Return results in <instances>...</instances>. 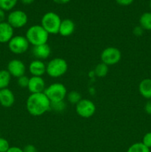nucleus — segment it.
I'll use <instances>...</instances> for the list:
<instances>
[{"mask_svg": "<svg viewBox=\"0 0 151 152\" xmlns=\"http://www.w3.org/2000/svg\"><path fill=\"white\" fill-rule=\"evenodd\" d=\"M26 108L30 114L38 117L50 109V102L44 93L31 94L27 99Z\"/></svg>", "mask_w": 151, "mask_h": 152, "instance_id": "obj_1", "label": "nucleus"}, {"mask_svg": "<svg viewBox=\"0 0 151 152\" xmlns=\"http://www.w3.org/2000/svg\"><path fill=\"white\" fill-rule=\"evenodd\" d=\"M25 37L33 46L47 43L49 34L40 25H32L26 31Z\"/></svg>", "mask_w": 151, "mask_h": 152, "instance_id": "obj_2", "label": "nucleus"}, {"mask_svg": "<svg viewBox=\"0 0 151 152\" xmlns=\"http://www.w3.org/2000/svg\"><path fill=\"white\" fill-rule=\"evenodd\" d=\"M68 65L66 60L62 58H53L46 65V73L52 78H59L66 74Z\"/></svg>", "mask_w": 151, "mask_h": 152, "instance_id": "obj_3", "label": "nucleus"}, {"mask_svg": "<svg viewBox=\"0 0 151 152\" xmlns=\"http://www.w3.org/2000/svg\"><path fill=\"white\" fill-rule=\"evenodd\" d=\"M62 22L60 16L54 12H47L42 16L41 25L49 34H59V27Z\"/></svg>", "mask_w": 151, "mask_h": 152, "instance_id": "obj_4", "label": "nucleus"}, {"mask_svg": "<svg viewBox=\"0 0 151 152\" xmlns=\"http://www.w3.org/2000/svg\"><path fill=\"white\" fill-rule=\"evenodd\" d=\"M44 93L48 98L50 103L64 101L68 94L66 87L59 83H53L46 87Z\"/></svg>", "mask_w": 151, "mask_h": 152, "instance_id": "obj_5", "label": "nucleus"}, {"mask_svg": "<svg viewBox=\"0 0 151 152\" xmlns=\"http://www.w3.org/2000/svg\"><path fill=\"white\" fill-rule=\"evenodd\" d=\"M8 48L13 53L20 55L25 53L28 50L30 43L26 37L21 35L13 36V38L9 41Z\"/></svg>", "mask_w": 151, "mask_h": 152, "instance_id": "obj_6", "label": "nucleus"}, {"mask_svg": "<svg viewBox=\"0 0 151 152\" xmlns=\"http://www.w3.org/2000/svg\"><path fill=\"white\" fill-rule=\"evenodd\" d=\"M121 59V53L115 47H107L104 49L101 53V60L107 66H111L118 63Z\"/></svg>", "mask_w": 151, "mask_h": 152, "instance_id": "obj_7", "label": "nucleus"}, {"mask_svg": "<svg viewBox=\"0 0 151 152\" xmlns=\"http://www.w3.org/2000/svg\"><path fill=\"white\" fill-rule=\"evenodd\" d=\"M77 114L82 118H90L96 112V105L88 99H81L76 105Z\"/></svg>", "mask_w": 151, "mask_h": 152, "instance_id": "obj_8", "label": "nucleus"}, {"mask_svg": "<svg viewBox=\"0 0 151 152\" xmlns=\"http://www.w3.org/2000/svg\"><path fill=\"white\" fill-rule=\"evenodd\" d=\"M28 22V16L22 10H16L10 12L7 16V22L13 28H21L25 27Z\"/></svg>", "mask_w": 151, "mask_h": 152, "instance_id": "obj_9", "label": "nucleus"}, {"mask_svg": "<svg viewBox=\"0 0 151 152\" xmlns=\"http://www.w3.org/2000/svg\"><path fill=\"white\" fill-rule=\"evenodd\" d=\"M11 77L19 78L22 76L25 75L26 66L22 61L19 59H12L7 64V69Z\"/></svg>", "mask_w": 151, "mask_h": 152, "instance_id": "obj_10", "label": "nucleus"}, {"mask_svg": "<svg viewBox=\"0 0 151 152\" xmlns=\"http://www.w3.org/2000/svg\"><path fill=\"white\" fill-rule=\"evenodd\" d=\"M27 88L29 90L31 94L44 93L46 88L45 82L41 77H34L32 76L30 77L29 83Z\"/></svg>", "mask_w": 151, "mask_h": 152, "instance_id": "obj_11", "label": "nucleus"}, {"mask_svg": "<svg viewBox=\"0 0 151 152\" xmlns=\"http://www.w3.org/2000/svg\"><path fill=\"white\" fill-rule=\"evenodd\" d=\"M51 48L47 43L39 45L33 46L32 54L36 59L38 60H44L50 56Z\"/></svg>", "mask_w": 151, "mask_h": 152, "instance_id": "obj_12", "label": "nucleus"}, {"mask_svg": "<svg viewBox=\"0 0 151 152\" xmlns=\"http://www.w3.org/2000/svg\"><path fill=\"white\" fill-rule=\"evenodd\" d=\"M14 28L7 22L0 23V43H8L13 37Z\"/></svg>", "mask_w": 151, "mask_h": 152, "instance_id": "obj_13", "label": "nucleus"}, {"mask_svg": "<svg viewBox=\"0 0 151 152\" xmlns=\"http://www.w3.org/2000/svg\"><path fill=\"white\" fill-rule=\"evenodd\" d=\"M29 71L34 77H42L46 73V65L43 61L34 59L30 63Z\"/></svg>", "mask_w": 151, "mask_h": 152, "instance_id": "obj_14", "label": "nucleus"}, {"mask_svg": "<svg viewBox=\"0 0 151 152\" xmlns=\"http://www.w3.org/2000/svg\"><path fill=\"white\" fill-rule=\"evenodd\" d=\"M15 96L9 88L0 90V104L4 108H10L14 104Z\"/></svg>", "mask_w": 151, "mask_h": 152, "instance_id": "obj_15", "label": "nucleus"}, {"mask_svg": "<svg viewBox=\"0 0 151 152\" xmlns=\"http://www.w3.org/2000/svg\"><path fill=\"white\" fill-rule=\"evenodd\" d=\"M75 28V23L71 19H65L62 20L59 27V34L64 37H70L74 33Z\"/></svg>", "mask_w": 151, "mask_h": 152, "instance_id": "obj_16", "label": "nucleus"}, {"mask_svg": "<svg viewBox=\"0 0 151 152\" xmlns=\"http://www.w3.org/2000/svg\"><path fill=\"white\" fill-rule=\"evenodd\" d=\"M139 91L144 98L151 99V79H144L140 82Z\"/></svg>", "mask_w": 151, "mask_h": 152, "instance_id": "obj_17", "label": "nucleus"}, {"mask_svg": "<svg viewBox=\"0 0 151 152\" xmlns=\"http://www.w3.org/2000/svg\"><path fill=\"white\" fill-rule=\"evenodd\" d=\"M139 25L144 31H151V12H145L140 16Z\"/></svg>", "mask_w": 151, "mask_h": 152, "instance_id": "obj_18", "label": "nucleus"}, {"mask_svg": "<svg viewBox=\"0 0 151 152\" xmlns=\"http://www.w3.org/2000/svg\"><path fill=\"white\" fill-rule=\"evenodd\" d=\"M11 76L7 70H0V90L7 88L10 85Z\"/></svg>", "mask_w": 151, "mask_h": 152, "instance_id": "obj_19", "label": "nucleus"}, {"mask_svg": "<svg viewBox=\"0 0 151 152\" xmlns=\"http://www.w3.org/2000/svg\"><path fill=\"white\" fill-rule=\"evenodd\" d=\"M108 71H109V66L105 65L103 62L98 64L94 69L95 74L96 77H99V78H103V77H106Z\"/></svg>", "mask_w": 151, "mask_h": 152, "instance_id": "obj_20", "label": "nucleus"}, {"mask_svg": "<svg viewBox=\"0 0 151 152\" xmlns=\"http://www.w3.org/2000/svg\"><path fill=\"white\" fill-rule=\"evenodd\" d=\"M127 152H150V148L145 146L142 142H136L130 145Z\"/></svg>", "mask_w": 151, "mask_h": 152, "instance_id": "obj_21", "label": "nucleus"}, {"mask_svg": "<svg viewBox=\"0 0 151 152\" xmlns=\"http://www.w3.org/2000/svg\"><path fill=\"white\" fill-rule=\"evenodd\" d=\"M18 0H0V8L4 11L10 10L16 5Z\"/></svg>", "mask_w": 151, "mask_h": 152, "instance_id": "obj_22", "label": "nucleus"}, {"mask_svg": "<svg viewBox=\"0 0 151 152\" xmlns=\"http://www.w3.org/2000/svg\"><path fill=\"white\" fill-rule=\"evenodd\" d=\"M66 97L71 104H74V105H76L82 99L81 94L76 91H72L70 93H68Z\"/></svg>", "mask_w": 151, "mask_h": 152, "instance_id": "obj_23", "label": "nucleus"}, {"mask_svg": "<svg viewBox=\"0 0 151 152\" xmlns=\"http://www.w3.org/2000/svg\"><path fill=\"white\" fill-rule=\"evenodd\" d=\"M65 108H66V104L64 101L50 103V109H53L56 112H62Z\"/></svg>", "mask_w": 151, "mask_h": 152, "instance_id": "obj_24", "label": "nucleus"}, {"mask_svg": "<svg viewBox=\"0 0 151 152\" xmlns=\"http://www.w3.org/2000/svg\"><path fill=\"white\" fill-rule=\"evenodd\" d=\"M17 83L19 87L21 88H28V83H29V77L26 75H23L22 77L17 78Z\"/></svg>", "mask_w": 151, "mask_h": 152, "instance_id": "obj_25", "label": "nucleus"}, {"mask_svg": "<svg viewBox=\"0 0 151 152\" xmlns=\"http://www.w3.org/2000/svg\"><path fill=\"white\" fill-rule=\"evenodd\" d=\"M10 147V144L7 140L0 137V152H7Z\"/></svg>", "mask_w": 151, "mask_h": 152, "instance_id": "obj_26", "label": "nucleus"}, {"mask_svg": "<svg viewBox=\"0 0 151 152\" xmlns=\"http://www.w3.org/2000/svg\"><path fill=\"white\" fill-rule=\"evenodd\" d=\"M142 142L145 145V146H147L148 148L150 149L151 148V132H147V133L145 134L144 135Z\"/></svg>", "mask_w": 151, "mask_h": 152, "instance_id": "obj_27", "label": "nucleus"}, {"mask_svg": "<svg viewBox=\"0 0 151 152\" xmlns=\"http://www.w3.org/2000/svg\"><path fill=\"white\" fill-rule=\"evenodd\" d=\"M23 152H38V151L33 145L29 144V145H27L24 147Z\"/></svg>", "mask_w": 151, "mask_h": 152, "instance_id": "obj_28", "label": "nucleus"}, {"mask_svg": "<svg viewBox=\"0 0 151 152\" xmlns=\"http://www.w3.org/2000/svg\"><path fill=\"white\" fill-rule=\"evenodd\" d=\"M134 0H115L117 4L121 6H128L130 5L133 2Z\"/></svg>", "mask_w": 151, "mask_h": 152, "instance_id": "obj_29", "label": "nucleus"}, {"mask_svg": "<svg viewBox=\"0 0 151 152\" xmlns=\"http://www.w3.org/2000/svg\"><path fill=\"white\" fill-rule=\"evenodd\" d=\"M143 28L141 26H137L133 29V34H135L137 37H139V36H142V34H143Z\"/></svg>", "mask_w": 151, "mask_h": 152, "instance_id": "obj_30", "label": "nucleus"}, {"mask_svg": "<svg viewBox=\"0 0 151 152\" xmlns=\"http://www.w3.org/2000/svg\"><path fill=\"white\" fill-rule=\"evenodd\" d=\"M144 111L149 115H151V100L147 101L144 105Z\"/></svg>", "mask_w": 151, "mask_h": 152, "instance_id": "obj_31", "label": "nucleus"}, {"mask_svg": "<svg viewBox=\"0 0 151 152\" xmlns=\"http://www.w3.org/2000/svg\"><path fill=\"white\" fill-rule=\"evenodd\" d=\"M7 152H23V149H22L19 147L16 146H12L10 147L8 150H7Z\"/></svg>", "mask_w": 151, "mask_h": 152, "instance_id": "obj_32", "label": "nucleus"}, {"mask_svg": "<svg viewBox=\"0 0 151 152\" xmlns=\"http://www.w3.org/2000/svg\"><path fill=\"white\" fill-rule=\"evenodd\" d=\"M4 19H5V13H4V10L0 8V23L4 22Z\"/></svg>", "mask_w": 151, "mask_h": 152, "instance_id": "obj_33", "label": "nucleus"}, {"mask_svg": "<svg viewBox=\"0 0 151 152\" xmlns=\"http://www.w3.org/2000/svg\"><path fill=\"white\" fill-rule=\"evenodd\" d=\"M52 1H53L55 3H56V4H67V3L69 2L70 0H52Z\"/></svg>", "mask_w": 151, "mask_h": 152, "instance_id": "obj_34", "label": "nucleus"}, {"mask_svg": "<svg viewBox=\"0 0 151 152\" xmlns=\"http://www.w3.org/2000/svg\"><path fill=\"white\" fill-rule=\"evenodd\" d=\"M21 1H22V4H27V5H28V4H32L33 2L35 0H20Z\"/></svg>", "mask_w": 151, "mask_h": 152, "instance_id": "obj_35", "label": "nucleus"}, {"mask_svg": "<svg viewBox=\"0 0 151 152\" xmlns=\"http://www.w3.org/2000/svg\"><path fill=\"white\" fill-rule=\"evenodd\" d=\"M149 5H150V10H151V0H150V1Z\"/></svg>", "mask_w": 151, "mask_h": 152, "instance_id": "obj_36", "label": "nucleus"}]
</instances>
